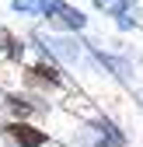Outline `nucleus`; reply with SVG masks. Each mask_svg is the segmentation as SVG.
I'll return each instance as SVG.
<instances>
[{
	"mask_svg": "<svg viewBox=\"0 0 143 147\" xmlns=\"http://www.w3.org/2000/svg\"><path fill=\"white\" fill-rule=\"evenodd\" d=\"M42 21L49 25V32H59V35H77V32H84L87 25H91V18H87V11H84V7L70 4V0H59V4H52V7L45 11V18H42Z\"/></svg>",
	"mask_w": 143,
	"mask_h": 147,
	"instance_id": "1",
	"label": "nucleus"
},
{
	"mask_svg": "<svg viewBox=\"0 0 143 147\" xmlns=\"http://www.w3.org/2000/svg\"><path fill=\"white\" fill-rule=\"evenodd\" d=\"M4 130H7V137H11L17 147H45V144H49V133L39 130V126H31V123H25V119L7 123Z\"/></svg>",
	"mask_w": 143,
	"mask_h": 147,
	"instance_id": "2",
	"label": "nucleus"
},
{
	"mask_svg": "<svg viewBox=\"0 0 143 147\" xmlns=\"http://www.w3.org/2000/svg\"><path fill=\"white\" fill-rule=\"evenodd\" d=\"M28 81L42 84V88H63V70H59V63H52V60L42 56L39 63L28 67Z\"/></svg>",
	"mask_w": 143,
	"mask_h": 147,
	"instance_id": "3",
	"label": "nucleus"
},
{
	"mask_svg": "<svg viewBox=\"0 0 143 147\" xmlns=\"http://www.w3.org/2000/svg\"><path fill=\"white\" fill-rule=\"evenodd\" d=\"M0 53H4V60L21 63L25 53H28V39H21V35L11 32V28H0Z\"/></svg>",
	"mask_w": 143,
	"mask_h": 147,
	"instance_id": "4",
	"label": "nucleus"
},
{
	"mask_svg": "<svg viewBox=\"0 0 143 147\" xmlns=\"http://www.w3.org/2000/svg\"><path fill=\"white\" fill-rule=\"evenodd\" d=\"M11 11L14 14H21V18H45V11L52 4H59V0H7Z\"/></svg>",
	"mask_w": 143,
	"mask_h": 147,
	"instance_id": "5",
	"label": "nucleus"
}]
</instances>
